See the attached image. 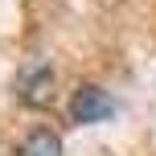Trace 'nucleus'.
I'll return each mask as SVG.
<instances>
[{"label": "nucleus", "mask_w": 156, "mask_h": 156, "mask_svg": "<svg viewBox=\"0 0 156 156\" xmlns=\"http://www.w3.org/2000/svg\"><path fill=\"white\" fill-rule=\"evenodd\" d=\"M115 115V103H111L107 90L99 86H78L74 99H70V119L74 123H103V119Z\"/></svg>", "instance_id": "1"}, {"label": "nucleus", "mask_w": 156, "mask_h": 156, "mask_svg": "<svg viewBox=\"0 0 156 156\" xmlns=\"http://www.w3.org/2000/svg\"><path fill=\"white\" fill-rule=\"evenodd\" d=\"M21 156H62V136L49 132V127H37L21 144Z\"/></svg>", "instance_id": "3"}, {"label": "nucleus", "mask_w": 156, "mask_h": 156, "mask_svg": "<svg viewBox=\"0 0 156 156\" xmlns=\"http://www.w3.org/2000/svg\"><path fill=\"white\" fill-rule=\"evenodd\" d=\"M49 86H54V70H49L45 62H37L21 78V99L29 103V107H41V103H49V94H54Z\"/></svg>", "instance_id": "2"}]
</instances>
